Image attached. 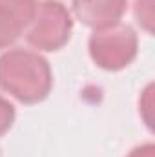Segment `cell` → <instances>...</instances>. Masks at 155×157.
<instances>
[{
	"label": "cell",
	"instance_id": "1",
	"mask_svg": "<svg viewBox=\"0 0 155 157\" xmlns=\"http://www.w3.org/2000/svg\"><path fill=\"white\" fill-rule=\"evenodd\" d=\"M51 66L39 51L13 48L0 55V90L18 102H42L51 93Z\"/></svg>",
	"mask_w": 155,
	"mask_h": 157
},
{
	"label": "cell",
	"instance_id": "2",
	"mask_svg": "<svg viewBox=\"0 0 155 157\" xmlns=\"http://www.w3.org/2000/svg\"><path fill=\"white\" fill-rule=\"evenodd\" d=\"M91 60L106 71H120L128 68L139 53V37L128 24L95 29L88 42Z\"/></svg>",
	"mask_w": 155,
	"mask_h": 157
},
{
	"label": "cell",
	"instance_id": "3",
	"mask_svg": "<svg viewBox=\"0 0 155 157\" xmlns=\"http://www.w3.org/2000/svg\"><path fill=\"white\" fill-rule=\"evenodd\" d=\"M71 31L73 18L68 7L57 0H44L39 2L35 17L24 35L28 44L39 51H59L70 42Z\"/></svg>",
	"mask_w": 155,
	"mask_h": 157
},
{
	"label": "cell",
	"instance_id": "4",
	"mask_svg": "<svg viewBox=\"0 0 155 157\" xmlns=\"http://www.w3.org/2000/svg\"><path fill=\"white\" fill-rule=\"evenodd\" d=\"M71 6L84 26L100 29L120 22L128 9V0H71Z\"/></svg>",
	"mask_w": 155,
	"mask_h": 157
},
{
	"label": "cell",
	"instance_id": "5",
	"mask_svg": "<svg viewBox=\"0 0 155 157\" xmlns=\"http://www.w3.org/2000/svg\"><path fill=\"white\" fill-rule=\"evenodd\" d=\"M22 33H24V28L15 18V15L4 6H0V49H6L11 44H15Z\"/></svg>",
	"mask_w": 155,
	"mask_h": 157
},
{
	"label": "cell",
	"instance_id": "6",
	"mask_svg": "<svg viewBox=\"0 0 155 157\" xmlns=\"http://www.w3.org/2000/svg\"><path fill=\"white\" fill-rule=\"evenodd\" d=\"M0 6L9 9L26 31V28L29 26V22L35 17V11L39 7V0H0Z\"/></svg>",
	"mask_w": 155,
	"mask_h": 157
},
{
	"label": "cell",
	"instance_id": "7",
	"mask_svg": "<svg viewBox=\"0 0 155 157\" xmlns=\"http://www.w3.org/2000/svg\"><path fill=\"white\" fill-rule=\"evenodd\" d=\"M135 20L137 24L146 31V33H153L155 26V0H135Z\"/></svg>",
	"mask_w": 155,
	"mask_h": 157
},
{
	"label": "cell",
	"instance_id": "8",
	"mask_svg": "<svg viewBox=\"0 0 155 157\" xmlns=\"http://www.w3.org/2000/svg\"><path fill=\"white\" fill-rule=\"evenodd\" d=\"M15 117H17V112H15V106L0 95V137L4 133H7L15 122Z\"/></svg>",
	"mask_w": 155,
	"mask_h": 157
},
{
	"label": "cell",
	"instance_id": "9",
	"mask_svg": "<svg viewBox=\"0 0 155 157\" xmlns=\"http://www.w3.org/2000/svg\"><path fill=\"white\" fill-rule=\"evenodd\" d=\"M152 93H153V84H150L146 90H144V95L139 102V108H141V115L144 119L146 126L152 130Z\"/></svg>",
	"mask_w": 155,
	"mask_h": 157
},
{
	"label": "cell",
	"instance_id": "10",
	"mask_svg": "<svg viewBox=\"0 0 155 157\" xmlns=\"http://www.w3.org/2000/svg\"><path fill=\"white\" fill-rule=\"evenodd\" d=\"M126 157H155V144L153 143H144L141 146H135Z\"/></svg>",
	"mask_w": 155,
	"mask_h": 157
}]
</instances>
